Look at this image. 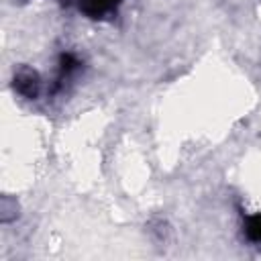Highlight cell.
<instances>
[{"mask_svg": "<svg viewBox=\"0 0 261 261\" xmlns=\"http://www.w3.org/2000/svg\"><path fill=\"white\" fill-rule=\"evenodd\" d=\"M122 0H82L80 10L90 18H106L116 12Z\"/></svg>", "mask_w": 261, "mask_h": 261, "instance_id": "obj_2", "label": "cell"}, {"mask_svg": "<svg viewBox=\"0 0 261 261\" xmlns=\"http://www.w3.org/2000/svg\"><path fill=\"white\" fill-rule=\"evenodd\" d=\"M80 65H82V63H80V59H77L73 53H63V55L59 57V75H57V86H55V90H57V88L63 84V80L69 77Z\"/></svg>", "mask_w": 261, "mask_h": 261, "instance_id": "obj_3", "label": "cell"}, {"mask_svg": "<svg viewBox=\"0 0 261 261\" xmlns=\"http://www.w3.org/2000/svg\"><path fill=\"white\" fill-rule=\"evenodd\" d=\"M245 234L253 243H261V214H253L245 222Z\"/></svg>", "mask_w": 261, "mask_h": 261, "instance_id": "obj_4", "label": "cell"}, {"mask_svg": "<svg viewBox=\"0 0 261 261\" xmlns=\"http://www.w3.org/2000/svg\"><path fill=\"white\" fill-rule=\"evenodd\" d=\"M39 86H41V82H39L37 71L29 69V67H22L14 73V90L20 96H24L29 100L37 98L39 96Z\"/></svg>", "mask_w": 261, "mask_h": 261, "instance_id": "obj_1", "label": "cell"}]
</instances>
